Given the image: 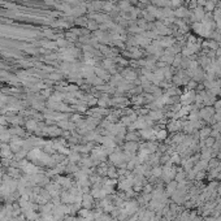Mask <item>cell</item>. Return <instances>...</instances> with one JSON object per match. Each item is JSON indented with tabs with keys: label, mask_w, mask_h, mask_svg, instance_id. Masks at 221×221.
<instances>
[{
	"label": "cell",
	"mask_w": 221,
	"mask_h": 221,
	"mask_svg": "<svg viewBox=\"0 0 221 221\" xmlns=\"http://www.w3.org/2000/svg\"><path fill=\"white\" fill-rule=\"evenodd\" d=\"M91 202H92L91 195H85V202H83V204H85V207H86V208L91 207Z\"/></svg>",
	"instance_id": "obj_1"
},
{
	"label": "cell",
	"mask_w": 221,
	"mask_h": 221,
	"mask_svg": "<svg viewBox=\"0 0 221 221\" xmlns=\"http://www.w3.org/2000/svg\"><path fill=\"white\" fill-rule=\"evenodd\" d=\"M127 7H129V3H127V1H122V3H120V9H122V10H127V9H129Z\"/></svg>",
	"instance_id": "obj_2"
},
{
	"label": "cell",
	"mask_w": 221,
	"mask_h": 221,
	"mask_svg": "<svg viewBox=\"0 0 221 221\" xmlns=\"http://www.w3.org/2000/svg\"><path fill=\"white\" fill-rule=\"evenodd\" d=\"M103 8L105 10H112L113 9V4L112 3H105V4H103Z\"/></svg>",
	"instance_id": "obj_3"
}]
</instances>
